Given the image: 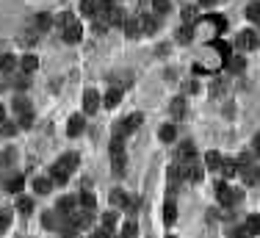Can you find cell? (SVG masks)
<instances>
[{"label": "cell", "mask_w": 260, "mask_h": 238, "mask_svg": "<svg viewBox=\"0 0 260 238\" xmlns=\"http://www.w3.org/2000/svg\"><path fill=\"white\" fill-rule=\"evenodd\" d=\"M236 161H238V174L244 178V183H246V186H258L260 183V169L252 164V158H249V155H238Z\"/></svg>", "instance_id": "6da1fadb"}, {"label": "cell", "mask_w": 260, "mask_h": 238, "mask_svg": "<svg viewBox=\"0 0 260 238\" xmlns=\"http://www.w3.org/2000/svg\"><path fill=\"white\" fill-rule=\"evenodd\" d=\"M216 200H219L224 208H232L236 202H241V200H244V194H241V191H236V188H230L227 183H216Z\"/></svg>", "instance_id": "7a4b0ae2"}, {"label": "cell", "mask_w": 260, "mask_h": 238, "mask_svg": "<svg viewBox=\"0 0 260 238\" xmlns=\"http://www.w3.org/2000/svg\"><path fill=\"white\" fill-rule=\"evenodd\" d=\"M258 44H260V34H258V30H241V34L236 36L232 48H236V50H258Z\"/></svg>", "instance_id": "3957f363"}, {"label": "cell", "mask_w": 260, "mask_h": 238, "mask_svg": "<svg viewBox=\"0 0 260 238\" xmlns=\"http://www.w3.org/2000/svg\"><path fill=\"white\" fill-rule=\"evenodd\" d=\"M138 125H142V114H130L128 119L116 122V128H114V136L124 138V136H130L133 130H138Z\"/></svg>", "instance_id": "277c9868"}, {"label": "cell", "mask_w": 260, "mask_h": 238, "mask_svg": "<svg viewBox=\"0 0 260 238\" xmlns=\"http://www.w3.org/2000/svg\"><path fill=\"white\" fill-rule=\"evenodd\" d=\"M64 219H70L72 224L78 227V230H86V227H89L92 222H94V214H92L89 208H83V210H72V214H66Z\"/></svg>", "instance_id": "5b68a950"}, {"label": "cell", "mask_w": 260, "mask_h": 238, "mask_svg": "<svg viewBox=\"0 0 260 238\" xmlns=\"http://www.w3.org/2000/svg\"><path fill=\"white\" fill-rule=\"evenodd\" d=\"M61 36H64V42H66V44H78V42H80V36H83L80 22H78V20H75V22H70L64 30H61Z\"/></svg>", "instance_id": "8992f818"}, {"label": "cell", "mask_w": 260, "mask_h": 238, "mask_svg": "<svg viewBox=\"0 0 260 238\" xmlns=\"http://www.w3.org/2000/svg\"><path fill=\"white\" fill-rule=\"evenodd\" d=\"M56 166H61L64 172H75V169L80 166V155H75V152H64V155L58 158V161H56Z\"/></svg>", "instance_id": "52a82bcc"}, {"label": "cell", "mask_w": 260, "mask_h": 238, "mask_svg": "<svg viewBox=\"0 0 260 238\" xmlns=\"http://www.w3.org/2000/svg\"><path fill=\"white\" fill-rule=\"evenodd\" d=\"M83 128H86L83 116H80V114H72L70 122H66V136H70V138H78V136L83 133Z\"/></svg>", "instance_id": "ba28073f"}, {"label": "cell", "mask_w": 260, "mask_h": 238, "mask_svg": "<svg viewBox=\"0 0 260 238\" xmlns=\"http://www.w3.org/2000/svg\"><path fill=\"white\" fill-rule=\"evenodd\" d=\"M124 166H128V158H124V150H114L111 152V169L116 178H122L124 174Z\"/></svg>", "instance_id": "9c48e42d"}, {"label": "cell", "mask_w": 260, "mask_h": 238, "mask_svg": "<svg viewBox=\"0 0 260 238\" xmlns=\"http://www.w3.org/2000/svg\"><path fill=\"white\" fill-rule=\"evenodd\" d=\"M97 108H100V94H97L94 89H86V92H83V111L94 114Z\"/></svg>", "instance_id": "30bf717a"}, {"label": "cell", "mask_w": 260, "mask_h": 238, "mask_svg": "<svg viewBox=\"0 0 260 238\" xmlns=\"http://www.w3.org/2000/svg\"><path fill=\"white\" fill-rule=\"evenodd\" d=\"M100 14V0H80V17H97Z\"/></svg>", "instance_id": "8fae6325"}, {"label": "cell", "mask_w": 260, "mask_h": 238, "mask_svg": "<svg viewBox=\"0 0 260 238\" xmlns=\"http://www.w3.org/2000/svg\"><path fill=\"white\" fill-rule=\"evenodd\" d=\"M158 30V14H144L142 17V34L152 36Z\"/></svg>", "instance_id": "7c38bea8"}, {"label": "cell", "mask_w": 260, "mask_h": 238, "mask_svg": "<svg viewBox=\"0 0 260 238\" xmlns=\"http://www.w3.org/2000/svg\"><path fill=\"white\" fill-rule=\"evenodd\" d=\"M122 30H124V36H138V34H142V20L124 17V22H122Z\"/></svg>", "instance_id": "4fadbf2b"}, {"label": "cell", "mask_w": 260, "mask_h": 238, "mask_svg": "<svg viewBox=\"0 0 260 238\" xmlns=\"http://www.w3.org/2000/svg\"><path fill=\"white\" fill-rule=\"evenodd\" d=\"M224 66H227V72H241L244 66H246V61L241 58V56H236V53H230L224 58Z\"/></svg>", "instance_id": "5bb4252c"}, {"label": "cell", "mask_w": 260, "mask_h": 238, "mask_svg": "<svg viewBox=\"0 0 260 238\" xmlns=\"http://www.w3.org/2000/svg\"><path fill=\"white\" fill-rule=\"evenodd\" d=\"M111 205H114V208H128V205H130V196L124 194L122 188H114L111 191Z\"/></svg>", "instance_id": "9a60e30c"}, {"label": "cell", "mask_w": 260, "mask_h": 238, "mask_svg": "<svg viewBox=\"0 0 260 238\" xmlns=\"http://www.w3.org/2000/svg\"><path fill=\"white\" fill-rule=\"evenodd\" d=\"M75 205H78V200H72V196H61L58 205H56V210H58L61 216H66V214H72V210H75Z\"/></svg>", "instance_id": "2e32d148"}, {"label": "cell", "mask_w": 260, "mask_h": 238, "mask_svg": "<svg viewBox=\"0 0 260 238\" xmlns=\"http://www.w3.org/2000/svg\"><path fill=\"white\" fill-rule=\"evenodd\" d=\"M50 188H53V180H48V178H34V191L39 196L50 194Z\"/></svg>", "instance_id": "e0dca14e"}, {"label": "cell", "mask_w": 260, "mask_h": 238, "mask_svg": "<svg viewBox=\"0 0 260 238\" xmlns=\"http://www.w3.org/2000/svg\"><path fill=\"white\" fill-rule=\"evenodd\" d=\"M186 178H188L191 183H200L202 180V166H196L194 161H186Z\"/></svg>", "instance_id": "ac0fdd59"}, {"label": "cell", "mask_w": 260, "mask_h": 238, "mask_svg": "<svg viewBox=\"0 0 260 238\" xmlns=\"http://www.w3.org/2000/svg\"><path fill=\"white\" fill-rule=\"evenodd\" d=\"M158 136H160V142H164V144H172L174 138H178V128H174V125H164L158 130Z\"/></svg>", "instance_id": "d6986e66"}, {"label": "cell", "mask_w": 260, "mask_h": 238, "mask_svg": "<svg viewBox=\"0 0 260 238\" xmlns=\"http://www.w3.org/2000/svg\"><path fill=\"white\" fill-rule=\"evenodd\" d=\"M222 164H224V158H222L219 152H213V150H210V152L205 155V166L213 169V172H216V169H222Z\"/></svg>", "instance_id": "ffe728a7"}, {"label": "cell", "mask_w": 260, "mask_h": 238, "mask_svg": "<svg viewBox=\"0 0 260 238\" xmlns=\"http://www.w3.org/2000/svg\"><path fill=\"white\" fill-rule=\"evenodd\" d=\"M20 66H22V72L25 75H30V72H36V66H39V58L36 56H22V61H20Z\"/></svg>", "instance_id": "44dd1931"}, {"label": "cell", "mask_w": 260, "mask_h": 238, "mask_svg": "<svg viewBox=\"0 0 260 238\" xmlns=\"http://www.w3.org/2000/svg\"><path fill=\"white\" fill-rule=\"evenodd\" d=\"M194 155H196L194 142H183V144H180V161H194Z\"/></svg>", "instance_id": "7402d4cb"}, {"label": "cell", "mask_w": 260, "mask_h": 238, "mask_svg": "<svg viewBox=\"0 0 260 238\" xmlns=\"http://www.w3.org/2000/svg\"><path fill=\"white\" fill-rule=\"evenodd\" d=\"M78 205H83V208L94 210V205H97V196L92 194V191H80V196H78Z\"/></svg>", "instance_id": "603a6c76"}, {"label": "cell", "mask_w": 260, "mask_h": 238, "mask_svg": "<svg viewBox=\"0 0 260 238\" xmlns=\"http://www.w3.org/2000/svg\"><path fill=\"white\" fill-rule=\"evenodd\" d=\"M50 180H53V183H58V186H64L66 180H70V172H64L61 166H56V164H53V169H50Z\"/></svg>", "instance_id": "cb8c5ba5"}, {"label": "cell", "mask_w": 260, "mask_h": 238, "mask_svg": "<svg viewBox=\"0 0 260 238\" xmlns=\"http://www.w3.org/2000/svg\"><path fill=\"white\" fill-rule=\"evenodd\" d=\"M174 219H178V205L169 200V202L164 205V222L166 224H174Z\"/></svg>", "instance_id": "d4e9b609"}, {"label": "cell", "mask_w": 260, "mask_h": 238, "mask_svg": "<svg viewBox=\"0 0 260 238\" xmlns=\"http://www.w3.org/2000/svg\"><path fill=\"white\" fill-rule=\"evenodd\" d=\"M119 100H122V92L119 89H111L106 97H102V102H106V108H116L119 106Z\"/></svg>", "instance_id": "484cf974"}, {"label": "cell", "mask_w": 260, "mask_h": 238, "mask_svg": "<svg viewBox=\"0 0 260 238\" xmlns=\"http://www.w3.org/2000/svg\"><path fill=\"white\" fill-rule=\"evenodd\" d=\"M169 8H172V0H152V14H158V17L169 14Z\"/></svg>", "instance_id": "4316f807"}, {"label": "cell", "mask_w": 260, "mask_h": 238, "mask_svg": "<svg viewBox=\"0 0 260 238\" xmlns=\"http://www.w3.org/2000/svg\"><path fill=\"white\" fill-rule=\"evenodd\" d=\"M22 174H14V178H8V183H6V191H12V194H20L22 191Z\"/></svg>", "instance_id": "83f0119b"}, {"label": "cell", "mask_w": 260, "mask_h": 238, "mask_svg": "<svg viewBox=\"0 0 260 238\" xmlns=\"http://www.w3.org/2000/svg\"><path fill=\"white\" fill-rule=\"evenodd\" d=\"M183 114H186V100L183 97H174V100H172V116L180 119Z\"/></svg>", "instance_id": "f1b7e54d"}, {"label": "cell", "mask_w": 260, "mask_h": 238, "mask_svg": "<svg viewBox=\"0 0 260 238\" xmlns=\"http://www.w3.org/2000/svg\"><path fill=\"white\" fill-rule=\"evenodd\" d=\"M0 70H3V72H14V70H17V58H14V56H0Z\"/></svg>", "instance_id": "f546056e"}, {"label": "cell", "mask_w": 260, "mask_h": 238, "mask_svg": "<svg viewBox=\"0 0 260 238\" xmlns=\"http://www.w3.org/2000/svg\"><path fill=\"white\" fill-rule=\"evenodd\" d=\"M210 48H216V50H219V53H222V58H227V56L232 53V48L224 42V39H213V42H210Z\"/></svg>", "instance_id": "4dcf8cb0"}, {"label": "cell", "mask_w": 260, "mask_h": 238, "mask_svg": "<svg viewBox=\"0 0 260 238\" xmlns=\"http://www.w3.org/2000/svg\"><path fill=\"white\" fill-rule=\"evenodd\" d=\"M222 174H224V178H232V174L238 172V161H227L224 158V164H222V169H219Z\"/></svg>", "instance_id": "1f68e13d"}, {"label": "cell", "mask_w": 260, "mask_h": 238, "mask_svg": "<svg viewBox=\"0 0 260 238\" xmlns=\"http://www.w3.org/2000/svg\"><path fill=\"white\" fill-rule=\"evenodd\" d=\"M246 17L252 20V22L260 25V3H249V6H246Z\"/></svg>", "instance_id": "d6a6232c"}, {"label": "cell", "mask_w": 260, "mask_h": 238, "mask_svg": "<svg viewBox=\"0 0 260 238\" xmlns=\"http://www.w3.org/2000/svg\"><path fill=\"white\" fill-rule=\"evenodd\" d=\"M17 208H20V214H34V202H30L28 196H20V200H17Z\"/></svg>", "instance_id": "836d02e7"}, {"label": "cell", "mask_w": 260, "mask_h": 238, "mask_svg": "<svg viewBox=\"0 0 260 238\" xmlns=\"http://www.w3.org/2000/svg\"><path fill=\"white\" fill-rule=\"evenodd\" d=\"M14 111L17 114H30V106H28V100H25V97H17V100H14Z\"/></svg>", "instance_id": "e575fe53"}, {"label": "cell", "mask_w": 260, "mask_h": 238, "mask_svg": "<svg viewBox=\"0 0 260 238\" xmlns=\"http://www.w3.org/2000/svg\"><path fill=\"white\" fill-rule=\"evenodd\" d=\"M246 227L252 230V236H260V216H258V214H252V216L246 219Z\"/></svg>", "instance_id": "d590c367"}, {"label": "cell", "mask_w": 260, "mask_h": 238, "mask_svg": "<svg viewBox=\"0 0 260 238\" xmlns=\"http://www.w3.org/2000/svg\"><path fill=\"white\" fill-rule=\"evenodd\" d=\"M191 34H194V30H191L188 25H183V28L178 30V42H180V44H188V42H191Z\"/></svg>", "instance_id": "8d00e7d4"}, {"label": "cell", "mask_w": 260, "mask_h": 238, "mask_svg": "<svg viewBox=\"0 0 260 238\" xmlns=\"http://www.w3.org/2000/svg\"><path fill=\"white\" fill-rule=\"evenodd\" d=\"M58 222H61V219H58ZM58 222H56V214H50V210H48V214H42V224L48 227V230H53V227H58Z\"/></svg>", "instance_id": "74e56055"}, {"label": "cell", "mask_w": 260, "mask_h": 238, "mask_svg": "<svg viewBox=\"0 0 260 238\" xmlns=\"http://www.w3.org/2000/svg\"><path fill=\"white\" fill-rule=\"evenodd\" d=\"M50 22H53V20H50V14H36V28H39V30H48Z\"/></svg>", "instance_id": "f35d334b"}, {"label": "cell", "mask_w": 260, "mask_h": 238, "mask_svg": "<svg viewBox=\"0 0 260 238\" xmlns=\"http://www.w3.org/2000/svg\"><path fill=\"white\" fill-rule=\"evenodd\" d=\"M230 238H252V230H249L246 224H241V227H236V230L230 232Z\"/></svg>", "instance_id": "ab89813d"}, {"label": "cell", "mask_w": 260, "mask_h": 238, "mask_svg": "<svg viewBox=\"0 0 260 238\" xmlns=\"http://www.w3.org/2000/svg\"><path fill=\"white\" fill-rule=\"evenodd\" d=\"M122 238H136V222H124V227H122Z\"/></svg>", "instance_id": "60d3db41"}, {"label": "cell", "mask_w": 260, "mask_h": 238, "mask_svg": "<svg viewBox=\"0 0 260 238\" xmlns=\"http://www.w3.org/2000/svg\"><path fill=\"white\" fill-rule=\"evenodd\" d=\"M208 22H213V25H216V30H224V28H227L224 17H219V14H210V17H208Z\"/></svg>", "instance_id": "b9f144b4"}, {"label": "cell", "mask_w": 260, "mask_h": 238, "mask_svg": "<svg viewBox=\"0 0 260 238\" xmlns=\"http://www.w3.org/2000/svg\"><path fill=\"white\" fill-rule=\"evenodd\" d=\"M8 224H12V216H8V210H0V232H6Z\"/></svg>", "instance_id": "7bdbcfd3"}, {"label": "cell", "mask_w": 260, "mask_h": 238, "mask_svg": "<svg viewBox=\"0 0 260 238\" xmlns=\"http://www.w3.org/2000/svg\"><path fill=\"white\" fill-rule=\"evenodd\" d=\"M114 224H116V214H102V227L114 230Z\"/></svg>", "instance_id": "ee69618b"}, {"label": "cell", "mask_w": 260, "mask_h": 238, "mask_svg": "<svg viewBox=\"0 0 260 238\" xmlns=\"http://www.w3.org/2000/svg\"><path fill=\"white\" fill-rule=\"evenodd\" d=\"M0 125H3V128H0V133H3V136H12V133L17 130V125H14V122H6V119H3Z\"/></svg>", "instance_id": "f6af8a7d"}, {"label": "cell", "mask_w": 260, "mask_h": 238, "mask_svg": "<svg viewBox=\"0 0 260 238\" xmlns=\"http://www.w3.org/2000/svg\"><path fill=\"white\" fill-rule=\"evenodd\" d=\"M194 17H196V12H194L191 6H186V8H183V20H186V25L194 22Z\"/></svg>", "instance_id": "bcb514c9"}, {"label": "cell", "mask_w": 260, "mask_h": 238, "mask_svg": "<svg viewBox=\"0 0 260 238\" xmlns=\"http://www.w3.org/2000/svg\"><path fill=\"white\" fill-rule=\"evenodd\" d=\"M92 238H114V230H108V227H100V230H97Z\"/></svg>", "instance_id": "7dc6e473"}, {"label": "cell", "mask_w": 260, "mask_h": 238, "mask_svg": "<svg viewBox=\"0 0 260 238\" xmlns=\"http://www.w3.org/2000/svg\"><path fill=\"white\" fill-rule=\"evenodd\" d=\"M196 89H200V86H196V80H186V84H183V92H186V94H194Z\"/></svg>", "instance_id": "c3c4849f"}, {"label": "cell", "mask_w": 260, "mask_h": 238, "mask_svg": "<svg viewBox=\"0 0 260 238\" xmlns=\"http://www.w3.org/2000/svg\"><path fill=\"white\" fill-rule=\"evenodd\" d=\"M30 122H34V119H30V114H25V116L20 119V125H22V128H30Z\"/></svg>", "instance_id": "681fc988"}, {"label": "cell", "mask_w": 260, "mask_h": 238, "mask_svg": "<svg viewBox=\"0 0 260 238\" xmlns=\"http://www.w3.org/2000/svg\"><path fill=\"white\" fill-rule=\"evenodd\" d=\"M200 3H202V6H205V8H213V6H216V3H219V0H200Z\"/></svg>", "instance_id": "f907efd6"}, {"label": "cell", "mask_w": 260, "mask_h": 238, "mask_svg": "<svg viewBox=\"0 0 260 238\" xmlns=\"http://www.w3.org/2000/svg\"><path fill=\"white\" fill-rule=\"evenodd\" d=\"M252 144H254V152L260 155V133H258V136H254V142H252Z\"/></svg>", "instance_id": "816d5d0a"}, {"label": "cell", "mask_w": 260, "mask_h": 238, "mask_svg": "<svg viewBox=\"0 0 260 238\" xmlns=\"http://www.w3.org/2000/svg\"><path fill=\"white\" fill-rule=\"evenodd\" d=\"M0 122H3V106H0Z\"/></svg>", "instance_id": "f5cc1de1"}, {"label": "cell", "mask_w": 260, "mask_h": 238, "mask_svg": "<svg viewBox=\"0 0 260 238\" xmlns=\"http://www.w3.org/2000/svg\"><path fill=\"white\" fill-rule=\"evenodd\" d=\"M166 238H174V236H166Z\"/></svg>", "instance_id": "db71d44e"}, {"label": "cell", "mask_w": 260, "mask_h": 238, "mask_svg": "<svg viewBox=\"0 0 260 238\" xmlns=\"http://www.w3.org/2000/svg\"><path fill=\"white\" fill-rule=\"evenodd\" d=\"M119 238H122V236H119Z\"/></svg>", "instance_id": "11a10c76"}]
</instances>
